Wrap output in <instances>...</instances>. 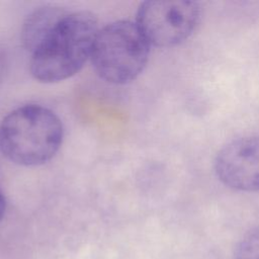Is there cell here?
<instances>
[{"label":"cell","mask_w":259,"mask_h":259,"mask_svg":"<svg viewBox=\"0 0 259 259\" xmlns=\"http://www.w3.org/2000/svg\"><path fill=\"white\" fill-rule=\"evenodd\" d=\"M98 30L93 13L68 12L48 38L31 53L29 69L33 78L54 83L77 74L91 56Z\"/></svg>","instance_id":"cell-1"},{"label":"cell","mask_w":259,"mask_h":259,"mask_svg":"<svg viewBox=\"0 0 259 259\" xmlns=\"http://www.w3.org/2000/svg\"><path fill=\"white\" fill-rule=\"evenodd\" d=\"M63 141V124L51 109L26 104L9 112L0 123V151L11 162L39 166L49 162Z\"/></svg>","instance_id":"cell-2"},{"label":"cell","mask_w":259,"mask_h":259,"mask_svg":"<svg viewBox=\"0 0 259 259\" xmlns=\"http://www.w3.org/2000/svg\"><path fill=\"white\" fill-rule=\"evenodd\" d=\"M150 46L136 22L118 20L98 30L90 59L100 78L112 84H125L145 69Z\"/></svg>","instance_id":"cell-3"},{"label":"cell","mask_w":259,"mask_h":259,"mask_svg":"<svg viewBox=\"0 0 259 259\" xmlns=\"http://www.w3.org/2000/svg\"><path fill=\"white\" fill-rule=\"evenodd\" d=\"M200 20V7L194 1L151 0L143 2L136 23L150 45L170 48L186 40Z\"/></svg>","instance_id":"cell-4"},{"label":"cell","mask_w":259,"mask_h":259,"mask_svg":"<svg viewBox=\"0 0 259 259\" xmlns=\"http://www.w3.org/2000/svg\"><path fill=\"white\" fill-rule=\"evenodd\" d=\"M214 171L230 188L259 191V137L237 139L223 147L215 157Z\"/></svg>","instance_id":"cell-5"},{"label":"cell","mask_w":259,"mask_h":259,"mask_svg":"<svg viewBox=\"0 0 259 259\" xmlns=\"http://www.w3.org/2000/svg\"><path fill=\"white\" fill-rule=\"evenodd\" d=\"M68 11L57 6H44L35 9L25 19L21 29L24 48L33 53L53 32Z\"/></svg>","instance_id":"cell-6"},{"label":"cell","mask_w":259,"mask_h":259,"mask_svg":"<svg viewBox=\"0 0 259 259\" xmlns=\"http://www.w3.org/2000/svg\"><path fill=\"white\" fill-rule=\"evenodd\" d=\"M233 259H259V226L241 238L234 250Z\"/></svg>","instance_id":"cell-7"},{"label":"cell","mask_w":259,"mask_h":259,"mask_svg":"<svg viewBox=\"0 0 259 259\" xmlns=\"http://www.w3.org/2000/svg\"><path fill=\"white\" fill-rule=\"evenodd\" d=\"M6 67H7L6 55H5V52L0 48V82L2 81L4 73L6 72Z\"/></svg>","instance_id":"cell-8"},{"label":"cell","mask_w":259,"mask_h":259,"mask_svg":"<svg viewBox=\"0 0 259 259\" xmlns=\"http://www.w3.org/2000/svg\"><path fill=\"white\" fill-rule=\"evenodd\" d=\"M5 209H6V199H5V195H4L3 191L0 188V222L4 217Z\"/></svg>","instance_id":"cell-9"}]
</instances>
